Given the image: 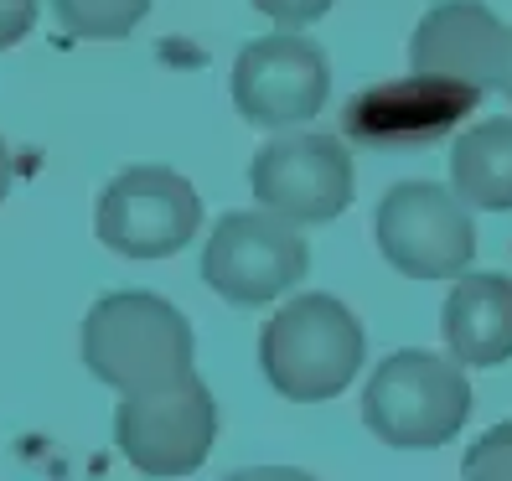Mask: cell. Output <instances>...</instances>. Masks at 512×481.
Segmentation results:
<instances>
[{
	"label": "cell",
	"instance_id": "obj_1",
	"mask_svg": "<svg viewBox=\"0 0 512 481\" xmlns=\"http://www.w3.org/2000/svg\"><path fill=\"white\" fill-rule=\"evenodd\" d=\"M192 326L166 295L114 290L83 316V363L119 394H156L192 373Z\"/></svg>",
	"mask_w": 512,
	"mask_h": 481
},
{
	"label": "cell",
	"instance_id": "obj_2",
	"mask_svg": "<svg viewBox=\"0 0 512 481\" xmlns=\"http://www.w3.org/2000/svg\"><path fill=\"white\" fill-rule=\"evenodd\" d=\"M363 326L337 295H295L264 321L259 368L269 388L295 404L337 399L363 368Z\"/></svg>",
	"mask_w": 512,
	"mask_h": 481
},
{
	"label": "cell",
	"instance_id": "obj_3",
	"mask_svg": "<svg viewBox=\"0 0 512 481\" xmlns=\"http://www.w3.org/2000/svg\"><path fill=\"white\" fill-rule=\"evenodd\" d=\"M466 419H471L466 368L419 347L383 357L363 388V425L394 450L450 445L466 430Z\"/></svg>",
	"mask_w": 512,
	"mask_h": 481
},
{
	"label": "cell",
	"instance_id": "obj_4",
	"mask_svg": "<svg viewBox=\"0 0 512 481\" xmlns=\"http://www.w3.org/2000/svg\"><path fill=\"white\" fill-rule=\"evenodd\" d=\"M383 259L409 280H456L476 259V223L461 192L435 182H399L373 213Z\"/></svg>",
	"mask_w": 512,
	"mask_h": 481
},
{
	"label": "cell",
	"instance_id": "obj_5",
	"mask_svg": "<svg viewBox=\"0 0 512 481\" xmlns=\"http://www.w3.org/2000/svg\"><path fill=\"white\" fill-rule=\"evenodd\" d=\"M306 269H311L306 238L275 207H264V213H223L202 249V280L228 306H264V300H275L306 280Z\"/></svg>",
	"mask_w": 512,
	"mask_h": 481
},
{
	"label": "cell",
	"instance_id": "obj_6",
	"mask_svg": "<svg viewBox=\"0 0 512 481\" xmlns=\"http://www.w3.org/2000/svg\"><path fill=\"white\" fill-rule=\"evenodd\" d=\"M99 244L125 259H166L202 228V197L171 166H130L99 197Z\"/></svg>",
	"mask_w": 512,
	"mask_h": 481
},
{
	"label": "cell",
	"instance_id": "obj_7",
	"mask_svg": "<svg viewBox=\"0 0 512 481\" xmlns=\"http://www.w3.org/2000/svg\"><path fill=\"white\" fill-rule=\"evenodd\" d=\"M114 440L125 461L145 476H192L218 440L213 388L197 373L156 394H125L114 414Z\"/></svg>",
	"mask_w": 512,
	"mask_h": 481
},
{
	"label": "cell",
	"instance_id": "obj_8",
	"mask_svg": "<svg viewBox=\"0 0 512 481\" xmlns=\"http://www.w3.org/2000/svg\"><path fill=\"white\" fill-rule=\"evenodd\" d=\"M326 94H331L326 52L311 37L290 32V26H280L275 37L249 42L233 63V104L259 130L306 125L326 109Z\"/></svg>",
	"mask_w": 512,
	"mask_h": 481
},
{
	"label": "cell",
	"instance_id": "obj_9",
	"mask_svg": "<svg viewBox=\"0 0 512 481\" xmlns=\"http://www.w3.org/2000/svg\"><path fill=\"white\" fill-rule=\"evenodd\" d=\"M249 187L290 223H331L352 202V156L337 135H280L254 156Z\"/></svg>",
	"mask_w": 512,
	"mask_h": 481
},
{
	"label": "cell",
	"instance_id": "obj_10",
	"mask_svg": "<svg viewBox=\"0 0 512 481\" xmlns=\"http://www.w3.org/2000/svg\"><path fill=\"white\" fill-rule=\"evenodd\" d=\"M502 37H507V26L481 0H440L414 26L409 68L425 78H445V83L487 94V88H497Z\"/></svg>",
	"mask_w": 512,
	"mask_h": 481
},
{
	"label": "cell",
	"instance_id": "obj_11",
	"mask_svg": "<svg viewBox=\"0 0 512 481\" xmlns=\"http://www.w3.org/2000/svg\"><path fill=\"white\" fill-rule=\"evenodd\" d=\"M476 99H481L476 88L414 73L404 83H383V88H368L363 99H352L347 135L363 145H419V140L445 135L466 109H476Z\"/></svg>",
	"mask_w": 512,
	"mask_h": 481
},
{
	"label": "cell",
	"instance_id": "obj_12",
	"mask_svg": "<svg viewBox=\"0 0 512 481\" xmlns=\"http://www.w3.org/2000/svg\"><path fill=\"white\" fill-rule=\"evenodd\" d=\"M440 332L456 363L466 368H502L512 363V280L507 275H466L445 295Z\"/></svg>",
	"mask_w": 512,
	"mask_h": 481
},
{
	"label": "cell",
	"instance_id": "obj_13",
	"mask_svg": "<svg viewBox=\"0 0 512 481\" xmlns=\"http://www.w3.org/2000/svg\"><path fill=\"white\" fill-rule=\"evenodd\" d=\"M450 182L471 207L512 213V119H481L456 140Z\"/></svg>",
	"mask_w": 512,
	"mask_h": 481
},
{
	"label": "cell",
	"instance_id": "obj_14",
	"mask_svg": "<svg viewBox=\"0 0 512 481\" xmlns=\"http://www.w3.org/2000/svg\"><path fill=\"white\" fill-rule=\"evenodd\" d=\"M150 0H52V16L63 21V32L83 42H119L145 21Z\"/></svg>",
	"mask_w": 512,
	"mask_h": 481
},
{
	"label": "cell",
	"instance_id": "obj_15",
	"mask_svg": "<svg viewBox=\"0 0 512 481\" xmlns=\"http://www.w3.org/2000/svg\"><path fill=\"white\" fill-rule=\"evenodd\" d=\"M466 476L476 481H512V425H497L487 430L471 450H466Z\"/></svg>",
	"mask_w": 512,
	"mask_h": 481
},
{
	"label": "cell",
	"instance_id": "obj_16",
	"mask_svg": "<svg viewBox=\"0 0 512 481\" xmlns=\"http://www.w3.org/2000/svg\"><path fill=\"white\" fill-rule=\"evenodd\" d=\"M337 0H254V11L259 16H269L275 26H290V32H300V26H311V21H321Z\"/></svg>",
	"mask_w": 512,
	"mask_h": 481
},
{
	"label": "cell",
	"instance_id": "obj_17",
	"mask_svg": "<svg viewBox=\"0 0 512 481\" xmlns=\"http://www.w3.org/2000/svg\"><path fill=\"white\" fill-rule=\"evenodd\" d=\"M37 26V0H0V52L16 47Z\"/></svg>",
	"mask_w": 512,
	"mask_h": 481
},
{
	"label": "cell",
	"instance_id": "obj_18",
	"mask_svg": "<svg viewBox=\"0 0 512 481\" xmlns=\"http://www.w3.org/2000/svg\"><path fill=\"white\" fill-rule=\"evenodd\" d=\"M497 88H502L507 104H512V26H507V37H502V68H497Z\"/></svg>",
	"mask_w": 512,
	"mask_h": 481
},
{
	"label": "cell",
	"instance_id": "obj_19",
	"mask_svg": "<svg viewBox=\"0 0 512 481\" xmlns=\"http://www.w3.org/2000/svg\"><path fill=\"white\" fill-rule=\"evenodd\" d=\"M11 192V156H6V140H0V202Z\"/></svg>",
	"mask_w": 512,
	"mask_h": 481
}]
</instances>
